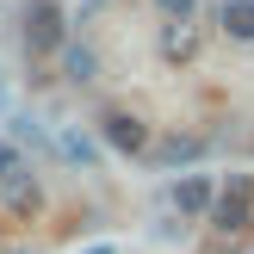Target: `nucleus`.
<instances>
[{"mask_svg":"<svg viewBox=\"0 0 254 254\" xmlns=\"http://www.w3.org/2000/svg\"><path fill=\"white\" fill-rule=\"evenodd\" d=\"M211 223H217V236H242L254 223V180L248 174H230V186H223L217 205H211Z\"/></svg>","mask_w":254,"mask_h":254,"instance_id":"1","label":"nucleus"},{"mask_svg":"<svg viewBox=\"0 0 254 254\" xmlns=\"http://www.w3.org/2000/svg\"><path fill=\"white\" fill-rule=\"evenodd\" d=\"M99 136H106L118 155H149V143H155L136 112H106V118H99Z\"/></svg>","mask_w":254,"mask_h":254,"instance_id":"2","label":"nucleus"},{"mask_svg":"<svg viewBox=\"0 0 254 254\" xmlns=\"http://www.w3.org/2000/svg\"><path fill=\"white\" fill-rule=\"evenodd\" d=\"M25 44H31V56L62 50V6L56 0H31V12H25Z\"/></svg>","mask_w":254,"mask_h":254,"instance_id":"3","label":"nucleus"},{"mask_svg":"<svg viewBox=\"0 0 254 254\" xmlns=\"http://www.w3.org/2000/svg\"><path fill=\"white\" fill-rule=\"evenodd\" d=\"M198 44H205V37H198L192 19H168V25H161V56H168V62H192Z\"/></svg>","mask_w":254,"mask_h":254,"instance_id":"4","label":"nucleus"},{"mask_svg":"<svg viewBox=\"0 0 254 254\" xmlns=\"http://www.w3.org/2000/svg\"><path fill=\"white\" fill-rule=\"evenodd\" d=\"M174 205H180L186 217H205V211L217 205V186H211V174H186V180L174 186Z\"/></svg>","mask_w":254,"mask_h":254,"instance_id":"5","label":"nucleus"},{"mask_svg":"<svg viewBox=\"0 0 254 254\" xmlns=\"http://www.w3.org/2000/svg\"><path fill=\"white\" fill-rule=\"evenodd\" d=\"M149 155L168 161V168H180V161H198V155H205V143H198V136H161V143H149Z\"/></svg>","mask_w":254,"mask_h":254,"instance_id":"6","label":"nucleus"},{"mask_svg":"<svg viewBox=\"0 0 254 254\" xmlns=\"http://www.w3.org/2000/svg\"><path fill=\"white\" fill-rule=\"evenodd\" d=\"M223 31L236 37V44H254V0H223Z\"/></svg>","mask_w":254,"mask_h":254,"instance_id":"7","label":"nucleus"},{"mask_svg":"<svg viewBox=\"0 0 254 254\" xmlns=\"http://www.w3.org/2000/svg\"><path fill=\"white\" fill-rule=\"evenodd\" d=\"M6 211H19V217L37 211V180H12V186H6Z\"/></svg>","mask_w":254,"mask_h":254,"instance_id":"8","label":"nucleus"},{"mask_svg":"<svg viewBox=\"0 0 254 254\" xmlns=\"http://www.w3.org/2000/svg\"><path fill=\"white\" fill-rule=\"evenodd\" d=\"M93 50H68V81H93Z\"/></svg>","mask_w":254,"mask_h":254,"instance_id":"9","label":"nucleus"},{"mask_svg":"<svg viewBox=\"0 0 254 254\" xmlns=\"http://www.w3.org/2000/svg\"><path fill=\"white\" fill-rule=\"evenodd\" d=\"M155 6L168 12V19H192V6H198V0H155Z\"/></svg>","mask_w":254,"mask_h":254,"instance_id":"10","label":"nucleus"},{"mask_svg":"<svg viewBox=\"0 0 254 254\" xmlns=\"http://www.w3.org/2000/svg\"><path fill=\"white\" fill-rule=\"evenodd\" d=\"M62 155H74V161H87V155H93V143H87V136H62Z\"/></svg>","mask_w":254,"mask_h":254,"instance_id":"11","label":"nucleus"},{"mask_svg":"<svg viewBox=\"0 0 254 254\" xmlns=\"http://www.w3.org/2000/svg\"><path fill=\"white\" fill-rule=\"evenodd\" d=\"M12 174H19V149L0 143V180H12Z\"/></svg>","mask_w":254,"mask_h":254,"instance_id":"12","label":"nucleus"},{"mask_svg":"<svg viewBox=\"0 0 254 254\" xmlns=\"http://www.w3.org/2000/svg\"><path fill=\"white\" fill-rule=\"evenodd\" d=\"M87 254H118V242H99V248H87Z\"/></svg>","mask_w":254,"mask_h":254,"instance_id":"13","label":"nucleus"}]
</instances>
